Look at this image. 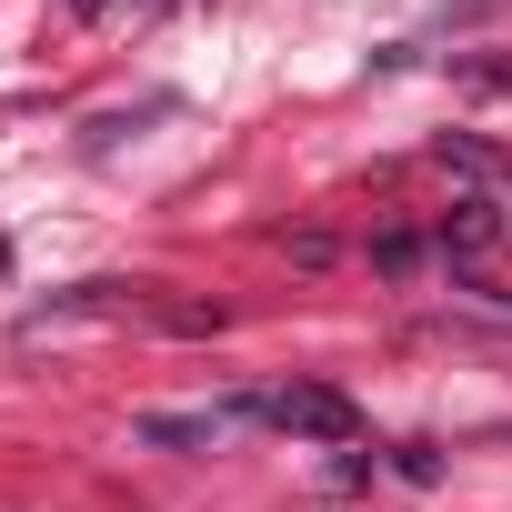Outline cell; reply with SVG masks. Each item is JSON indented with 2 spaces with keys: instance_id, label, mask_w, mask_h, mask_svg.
<instances>
[{
  "instance_id": "obj_2",
  "label": "cell",
  "mask_w": 512,
  "mask_h": 512,
  "mask_svg": "<svg viewBox=\"0 0 512 512\" xmlns=\"http://www.w3.org/2000/svg\"><path fill=\"white\" fill-rule=\"evenodd\" d=\"M221 422H231V412H141L131 432L161 442V452H201V442H221Z\"/></svg>"
},
{
  "instance_id": "obj_3",
  "label": "cell",
  "mask_w": 512,
  "mask_h": 512,
  "mask_svg": "<svg viewBox=\"0 0 512 512\" xmlns=\"http://www.w3.org/2000/svg\"><path fill=\"white\" fill-rule=\"evenodd\" d=\"M482 241H492V211H482V201H472L462 221H442V251H482Z\"/></svg>"
},
{
  "instance_id": "obj_1",
  "label": "cell",
  "mask_w": 512,
  "mask_h": 512,
  "mask_svg": "<svg viewBox=\"0 0 512 512\" xmlns=\"http://www.w3.org/2000/svg\"><path fill=\"white\" fill-rule=\"evenodd\" d=\"M251 412H272L282 432H312V442H352V432H362V412H352L332 382H282V392L251 402Z\"/></svg>"
},
{
  "instance_id": "obj_4",
  "label": "cell",
  "mask_w": 512,
  "mask_h": 512,
  "mask_svg": "<svg viewBox=\"0 0 512 512\" xmlns=\"http://www.w3.org/2000/svg\"><path fill=\"white\" fill-rule=\"evenodd\" d=\"M372 262H382V272H412V262H422V241H412V231H382V241H372Z\"/></svg>"
}]
</instances>
